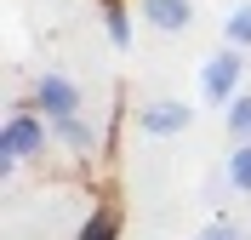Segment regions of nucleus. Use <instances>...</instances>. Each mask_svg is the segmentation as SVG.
Masks as SVG:
<instances>
[{"mask_svg": "<svg viewBox=\"0 0 251 240\" xmlns=\"http://www.w3.org/2000/svg\"><path fill=\"white\" fill-rule=\"evenodd\" d=\"M240 46H228V52H217V57H205V69H200V92H205V103H234L240 97Z\"/></svg>", "mask_w": 251, "mask_h": 240, "instance_id": "1", "label": "nucleus"}, {"mask_svg": "<svg viewBox=\"0 0 251 240\" xmlns=\"http://www.w3.org/2000/svg\"><path fill=\"white\" fill-rule=\"evenodd\" d=\"M34 109L46 114V120H75V114H80V86H69L63 75H40V86H34Z\"/></svg>", "mask_w": 251, "mask_h": 240, "instance_id": "2", "label": "nucleus"}, {"mask_svg": "<svg viewBox=\"0 0 251 240\" xmlns=\"http://www.w3.org/2000/svg\"><path fill=\"white\" fill-rule=\"evenodd\" d=\"M46 114H12L6 120V166H17V160H29L46 149V126H40Z\"/></svg>", "mask_w": 251, "mask_h": 240, "instance_id": "3", "label": "nucleus"}, {"mask_svg": "<svg viewBox=\"0 0 251 240\" xmlns=\"http://www.w3.org/2000/svg\"><path fill=\"white\" fill-rule=\"evenodd\" d=\"M188 103H154V109L143 114V132H154V137H177V132H188Z\"/></svg>", "mask_w": 251, "mask_h": 240, "instance_id": "4", "label": "nucleus"}, {"mask_svg": "<svg viewBox=\"0 0 251 240\" xmlns=\"http://www.w3.org/2000/svg\"><path fill=\"white\" fill-rule=\"evenodd\" d=\"M143 17H149L154 29L177 34V29L188 23V0H143Z\"/></svg>", "mask_w": 251, "mask_h": 240, "instance_id": "5", "label": "nucleus"}, {"mask_svg": "<svg viewBox=\"0 0 251 240\" xmlns=\"http://www.w3.org/2000/svg\"><path fill=\"white\" fill-rule=\"evenodd\" d=\"M228 132H234V143H251V92L228 103Z\"/></svg>", "mask_w": 251, "mask_h": 240, "instance_id": "6", "label": "nucleus"}, {"mask_svg": "<svg viewBox=\"0 0 251 240\" xmlns=\"http://www.w3.org/2000/svg\"><path fill=\"white\" fill-rule=\"evenodd\" d=\"M228 183L251 194V143H240L234 155H228Z\"/></svg>", "mask_w": 251, "mask_h": 240, "instance_id": "7", "label": "nucleus"}, {"mask_svg": "<svg viewBox=\"0 0 251 240\" xmlns=\"http://www.w3.org/2000/svg\"><path fill=\"white\" fill-rule=\"evenodd\" d=\"M57 137L75 149V155H86V149H92V132H86V120H80V114H75V120H57Z\"/></svg>", "mask_w": 251, "mask_h": 240, "instance_id": "8", "label": "nucleus"}, {"mask_svg": "<svg viewBox=\"0 0 251 240\" xmlns=\"http://www.w3.org/2000/svg\"><path fill=\"white\" fill-rule=\"evenodd\" d=\"M223 40H234V46H251V0L240 6L228 23H223Z\"/></svg>", "mask_w": 251, "mask_h": 240, "instance_id": "9", "label": "nucleus"}, {"mask_svg": "<svg viewBox=\"0 0 251 240\" xmlns=\"http://www.w3.org/2000/svg\"><path fill=\"white\" fill-rule=\"evenodd\" d=\"M200 240H240V223H228V217H223V223H205Z\"/></svg>", "mask_w": 251, "mask_h": 240, "instance_id": "10", "label": "nucleus"}]
</instances>
